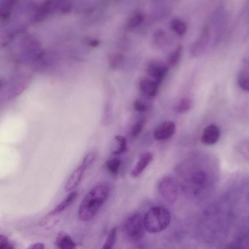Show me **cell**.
Masks as SVG:
<instances>
[{"label": "cell", "mask_w": 249, "mask_h": 249, "mask_svg": "<svg viewBox=\"0 0 249 249\" xmlns=\"http://www.w3.org/2000/svg\"><path fill=\"white\" fill-rule=\"evenodd\" d=\"M108 193V187L105 184L92 187L80 203L78 211L79 218L82 221L92 219L106 201Z\"/></svg>", "instance_id": "6da1fadb"}, {"label": "cell", "mask_w": 249, "mask_h": 249, "mask_svg": "<svg viewBox=\"0 0 249 249\" xmlns=\"http://www.w3.org/2000/svg\"><path fill=\"white\" fill-rule=\"evenodd\" d=\"M171 215L169 210L161 206L151 208L143 217L145 230L155 233L164 230L169 225Z\"/></svg>", "instance_id": "7a4b0ae2"}, {"label": "cell", "mask_w": 249, "mask_h": 249, "mask_svg": "<svg viewBox=\"0 0 249 249\" xmlns=\"http://www.w3.org/2000/svg\"><path fill=\"white\" fill-rule=\"evenodd\" d=\"M145 230L143 218L139 213L129 216L124 224V231L126 237L133 241L140 240L143 237Z\"/></svg>", "instance_id": "3957f363"}, {"label": "cell", "mask_w": 249, "mask_h": 249, "mask_svg": "<svg viewBox=\"0 0 249 249\" xmlns=\"http://www.w3.org/2000/svg\"><path fill=\"white\" fill-rule=\"evenodd\" d=\"M212 37L208 24H205L202 28L200 34L192 44L190 53L194 57L201 55L206 49Z\"/></svg>", "instance_id": "277c9868"}, {"label": "cell", "mask_w": 249, "mask_h": 249, "mask_svg": "<svg viewBox=\"0 0 249 249\" xmlns=\"http://www.w3.org/2000/svg\"><path fill=\"white\" fill-rule=\"evenodd\" d=\"M158 190L160 195L169 202H174L178 197L177 187L168 177H164L159 182Z\"/></svg>", "instance_id": "5b68a950"}, {"label": "cell", "mask_w": 249, "mask_h": 249, "mask_svg": "<svg viewBox=\"0 0 249 249\" xmlns=\"http://www.w3.org/2000/svg\"><path fill=\"white\" fill-rule=\"evenodd\" d=\"M146 71L150 76L160 84L168 71V67L163 62L158 59L150 60L146 65Z\"/></svg>", "instance_id": "8992f818"}, {"label": "cell", "mask_w": 249, "mask_h": 249, "mask_svg": "<svg viewBox=\"0 0 249 249\" xmlns=\"http://www.w3.org/2000/svg\"><path fill=\"white\" fill-rule=\"evenodd\" d=\"M176 131L175 123L171 121H166L161 124L155 130L153 136L157 141L165 140L170 138Z\"/></svg>", "instance_id": "52a82bcc"}, {"label": "cell", "mask_w": 249, "mask_h": 249, "mask_svg": "<svg viewBox=\"0 0 249 249\" xmlns=\"http://www.w3.org/2000/svg\"><path fill=\"white\" fill-rule=\"evenodd\" d=\"M220 129L215 124L207 125L203 130L201 141L207 145H212L216 143L220 137Z\"/></svg>", "instance_id": "ba28073f"}, {"label": "cell", "mask_w": 249, "mask_h": 249, "mask_svg": "<svg viewBox=\"0 0 249 249\" xmlns=\"http://www.w3.org/2000/svg\"><path fill=\"white\" fill-rule=\"evenodd\" d=\"M237 83L242 90L249 92V56L245 59L238 71Z\"/></svg>", "instance_id": "9c48e42d"}, {"label": "cell", "mask_w": 249, "mask_h": 249, "mask_svg": "<svg viewBox=\"0 0 249 249\" xmlns=\"http://www.w3.org/2000/svg\"><path fill=\"white\" fill-rule=\"evenodd\" d=\"M158 84L155 80L143 78L139 81L138 87L143 95L147 97H153L157 94Z\"/></svg>", "instance_id": "30bf717a"}, {"label": "cell", "mask_w": 249, "mask_h": 249, "mask_svg": "<svg viewBox=\"0 0 249 249\" xmlns=\"http://www.w3.org/2000/svg\"><path fill=\"white\" fill-rule=\"evenodd\" d=\"M153 154L151 152L142 154L131 172V176L133 178L138 177L153 160Z\"/></svg>", "instance_id": "8fae6325"}, {"label": "cell", "mask_w": 249, "mask_h": 249, "mask_svg": "<svg viewBox=\"0 0 249 249\" xmlns=\"http://www.w3.org/2000/svg\"><path fill=\"white\" fill-rule=\"evenodd\" d=\"M85 169L86 168L81 164L75 169L65 183L64 187L65 191H70L76 187L80 182Z\"/></svg>", "instance_id": "7c38bea8"}, {"label": "cell", "mask_w": 249, "mask_h": 249, "mask_svg": "<svg viewBox=\"0 0 249 249\" xmlns=\"http://www.w3.org/2000/svg\"><path fill=\"white\" fill-rule=\"evenodd\" d=\"M55 244L59 249H74L75 244L72 238L67 234L63 232L58 234Z\"/></svg>", "instance_id": "4fadbf2b"}, {"label": "cell", "mask_w": 249, "mask_h": 249, "mask_svg": "<svg viewBox=\"0 0 249 249\" xmlns=\"http://www.w3.org/2000/svg\"><path fill=\"white\" fill-rule=\"evenodd\" d=\"M144 16L140 12H135L128 18L126 27L129 30H134L139 28L144 21Z\"/></svg>", "instance_id": "5bb4252c"}, {"label": "cell", "mask_w": 249, "mask_h": 249, "mask_svg": "<svg viewBox=\"0 0 249 249\" xmlns=\"http://www.w3.org/2000/svg\"><path fill=\"white\" fill-rule=\"evenodd\" d=\"M60 214L48 213L40 221V225L42 228L49 230L53 228L59 222Z\"/></svg>", "instance_id": "9a60e30c"}, {"label": "cell", "mask_w": 249, "mask_h": 249, "mask_svg": "<svg viewBox=\"0 0 249 249\" xmlns=\"http://www.w3.org/2000/svg\"><path fill=\"white\" fill-rule=\"evenodd\" d=\"M77 196L76 191H72L65 198L60 202L50 212L53 213L61 214L73 201Z\"/></svg>", "instance_id": "2e32d148"}, {"label": "cell", "mask_w": 249, "mask_h": 249, "mask_svg": "<svg viewBox=\"0 0 249 249\" xmlns=\"http://www.w3.org/2000/svg\"><path fill=\"white\" fill-rule=\"evenodd\" d=\"M170 27L172 31L178 35H184L187 29L186 22L178 18H173L170 23Z\"/></svg>", "instance_id": "e0dca14e"}, {"label": "cell", "mask_w": 249, "mask_h": 249, "mask_svg": "<svg viewBox=\"0 0 249 249\" xmlns=\"http://www.w3.org/2000/svg\"><path fill=\"white\" fill-rule=\"evenodd\" d=\"M183 52V47L179 45L174 49L168 55L167 58L168 64L174 67L179 62Z\"/></svg>", "instance_id": "ac0fdd59"}, {"label": "cell", "mask_w": 249, "mask_h": 249, "mask_svg": "<svg viewBox=\"0 0 249 249\" xmlns=\"http://www.w3.org/2000/svg\"><path fill=\"white\" fill-rule=\"evenodd\" d=\"M193 101L189 98H183L177 103L175 107L176 111L179 113H185L190 110Z\"/></svg>", "instance_id": "d6986e66"}, {"label": "cell", "mask_w": 249, "mask_h": 249, "mask_svg": "<svg viewBox=\"0 0 249 249\" xmlns=\"http://www.w3.org/2000/svg\"><path fill=\"white\" fill-rule=\"evenodd\" d=\"M121 160L117 158H113L108 160L106 163V167L107 171L111 174L116 175L120 168Z\"/></svg>", "instance_id": "ffe728a7"}, {"label": "cell", "mask_w": 249, "mask_h": 249, "mask_svg": "<svg viewBox=\"0 0 249 249\" xmlns=\"http://www.w3.org/2000/svg\"><path fill=\"white\" fill-rule=\"evenodd\" d=\"M166 39V33L162 29H158L156 31L153 36V43L158 47L162 46Z\"/></svg>", "instance_id": "44dd1931"}, {"label": "cell", "mask_w": 249, "mask_h": 249, "mask_svg": "<svg viewBox=\"0 0 249 249\" xmlns=\"http://www.w3.org/2000/svg\"><path fill=\"white\" fill-rule=\"evenodd\" d=\"M117 228L113 227L110 231L102 249H112L115 243Z\"/></svg>", "instance_id": "7402d4cb"}, {"label": "cell", "mask_w": 249, "mask_h": 249, "mask_svg": "<svg viewBox=\"0 0 249 249\" xmlns=\"http://www.w3.org/2000/svg\"><path fill=\"white\" fill-rule=\"evenodd\" d=\"M207 180V174L203 171H198L192 175V181L196 185H203Z\"/></svg>", "instance_id": "603a6c76"}, {"label": "cell", "mask_w": 249, "mask_h": 249, "mask_svg": "<svg viewBox=\"0 0 249 249\" xmlns=\"http://www.w3.org/2000/svg\"><path fill=\"white\" fill-rule=\"evenodd\" d=\"M115 139L119 142V147L113 152V154L118 155L125 152L127 150L126 139L121 136H116Z\"/></svg>", "instance_id": "cb8c5ba5"}, {"label": "cell", "mask_w": 249, "mask_h": 249, "mask_svg": "<svg viewBox=\"0 0 249 249\" xmlns=\"http://www.w3.org/2000/svg\"><path fill=\"white\" fill-rule=\"evenodd\" d=\"M145 124L144 120L142 119L137 121L132 126L131 130V135L133 137L138 136L143 130Z\"/></svg>", "instance_id": "d4e9b609"}, {"label": "cell", "mask_w": 249, "mask_h": 249, "mask_svg": "<svg viewBox=\"0 0 249 249\" xmlns=\"http://www.w3.org/2000/svg\"><path fill=\"white\" fill-rule=\"evenodd\" d=\"M123 55L120 53H116L110 57V66L113 69L118 68L123 62Z\"/></svg>", "instance_id": "484cf974"}, {"label": "cell", "mask_w": 249, "mask_h": 249, "mask_svg": "<svg viewBox=\"0 0 249 249\" xmlns=\"http://www.w3.org/2000/svg\"><path fill=\"white\" fill-rule=\"evenodd\" d=\"M0 249H16L14 245L9 242L4 235H0Z\"/></svg>", "instance_id": "4316f807"}, {"label": "cell", "mask_w": 249, "mask_h": 249, "mask_svg": "<svg viewBox=\"0 0 249 249\" xmlns=\"http://www.w3.org/2000/svg\"><path fill=\"white\" fill-rule=\"evenodd\" d=\"M133 107L136 111L140 113L145 112L147 109V106L145 103L139 99L136 100L134 102Z\"/></svg>", "instance_id": "83f0119b"}, {"label": "cell", "mask_w": 249, "mask_h": 249, "mask_svg": "<svg viewBox=\"0 0 249 249\" xmlns=\"http://www.w3.org/2000/svg\"><path fill=\"white\" fill-rule=\"evenodd\" d=\"M95 158L93 152H89L84 158L81 164L87 169L92 163Z\"/></svg>", "instance_id": "f1b7e54d"}, {"label": "cell", "mask_w": 249, "mask_h": 249, "mask_svg": "<svg viewBox=\"0 0 249 249\" xmlns=\"http://www.w3.org/2000/svg\"><path fill=\"white\" fill-rule=\"evenodd\" d=\"M27 249H45L43 243L37 242L30 245Z\"/></svg>", "instance_id": "f546056e"}]
</instances>
